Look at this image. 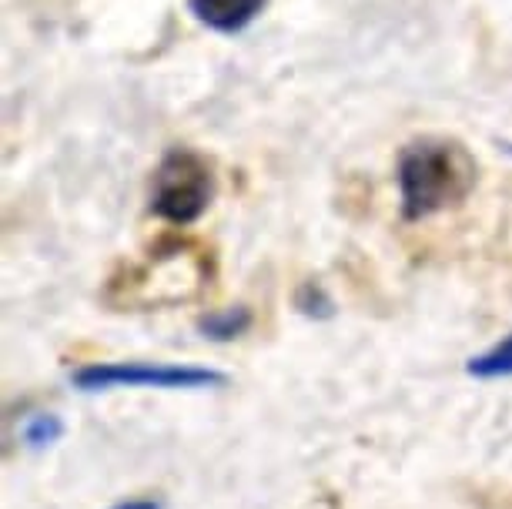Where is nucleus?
I'll list each match as a JSON object with an SVG mask.
<instances>
[{"label": "nucleus", "mask_w": 512, "mask_h": 509, "mask_svg": "<svg viewBox=\"0 0 512 509\" xmlns=\"http://www.w3.org/2000/svg\"><path fill=\"white\" fill-rule=\"evenodd\" d=\"M499 148L506 151V155H512V141H499Z\"/></svg>", "instance_id": "1a4fd4ad"}, {"label": "nucleus", "mask_w": 512, "mask_h": 509, "mask_svg": "<svg viewBox=\"0 0 512 509\" xmlns=\"http://www.w3.org/2000/svg\"><path fill=\"white\" fill-rule=\"evenodd\" d=\"M21 436H24V443L31 446V449L54 446L57 439L64 436V422L57 419V416H51V412H41V416H31V419L24 422Z\"/></svg>", "instance_id": "0eeeda50"}, {"label": "nucleus", "mask_w": 512, "mask_h": 509, "mask_svg": "<svg viewBox=\"0 0 512 509\" xmlns=\"http://www.w3.org/2000/svg\"><path fill=\"white\" fill-rule=\"evenodd\" d=\"M268 0H188V11L198 24L215 34H241L265 11Z\"/></svg>", "instance_id": "20e7f679"}, {"label": "nucleus", "mask_w": 512, "mask_h": 509, "mask_svg": "<svg viewBox=\"0 0 512 509\" xmlns=\"http://www.w3.org/2000/svg\"><path fill=\"white\" fill-rule=\"evenodd\" d=\"M466 372L472 379H512V332L502 335L496 345H489L486 352L472 355L466 362Z\"/></svg>", "instance_id": "423d86ee"}, {"label": "nucleus", "mask_w": 512, "mask_h": 509, "mask_svg": "<svg viewBox=\"0 0 512 509\" xmlns=\"http://www.w3.org/2000/svg\"><path fill=\"white\" fill-rule=\"evenodd\" d=\"M81 392L108 389H218L228 376L208 366H178V362H91L71 372Z\"/></svg>", "instance_id": "7ed1b4c3"}, {"label": "nucleus", "mask_w": 512, "mask_h": 509, "mask_svg": "<svg viewBox=\"0 0 512 509\" xmlns=\"http://www.w3.org/2000/svg\"><path fill=\"white\" fill-rule=\"evenodd\" d=\"M215 198V171L205 155L171 148L151 181V211L168 225H195Z\"/></svg>", "instance_id": "f03ea898"}, {"label": "nucleus", "mask_w": 512, "mask_h": 509, "mask_svg": "<svg viewBox=\"0 0 512 509\" xmlns=\"http://www.w3.org/2000/svg\"><path fill=\"white\" fill-rule=\"evenodd\" d=\"M395 181H399L402 218L422 222L462 205L479 181V165L462 141L425 134L402 148Z\"/></svg>", "instance_id": "f257e3e1"}, {"label": "nucleus", "mask_w": 512, "mask_h": 509, "mask_svg": "<svg viewBox=\"0 0 512 509\" xmlns=\"http://www.w3.org/2000/svg\"><path fill=\"white\" fill-rule=\"evenodd\" d=\"M114 509H161L158 499H128V503H118Z\"/></svg>", "instance_id": "6e6552de"}, {"label": "nucleus", "mask_w": 512, "mask_h": 509, "mask_svg": "<svg viewBox=\"0 0 512 509\" xmlns=\"http://www.w3.org/2000/svg\"><path fill=\"white\" fill-rule=\"evenodd\" d=\"M251 329V312L245 305H231V309L208 312L198 319V332L211 342H231Z\"/></svg>", "instance_id": "39448f33"}]
</instances>
